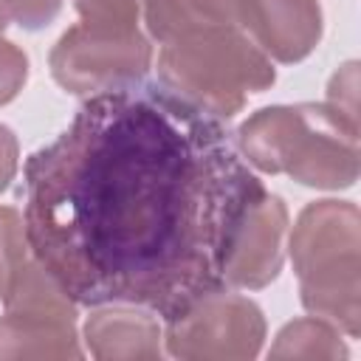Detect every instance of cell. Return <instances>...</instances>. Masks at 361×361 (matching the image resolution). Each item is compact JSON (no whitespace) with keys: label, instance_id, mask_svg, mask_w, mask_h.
Masks as SVG:
<instances>
[{"label":"cell","instance_id":"obj_1","mask_svg":"<svg viewBox=\"0 0 361 361\" xmlns=\"http://www.w3.org/2000/svg\"><path fill=\"white\" fill-rule=\"evenodd\" d=\"M259 186L220 118L130 85L90 96L28 158L25 243L76 305L172 319L226 288V240Z\"/></svg>","mask_w":361,"mask_h":361},{"label":"cell","instance_id":"obj_2","mask_svg":"<svg viewBox=\"0 0 361 361\" xmlns=\"http://www.w3.org/2000/svg\"><path fill=\"white\" fill-rule=\"evenodd\" d=\"M237 147L265 175H290L313 189H350L358 180V124L327 102L274 104L237 130Z\"/></svg>","mask_w":361,"mask_h":361},{"label":"cell","instance_id":"obj_3","mask_svg":"<svg viewBox=\"0 0 361 361\" xmlns=\"http://www.w3.org/2000/svg\"><path fill=\"white\" fill-rule=\"evenodd\" d=\"M290 259L310 316L355 338L361 333V214L350 200H316L290 234Z\"/></svg>","mask_w":361,"mask_h":361},{"label":"cell","instance_id":"obj_4","mask_svg":"<svg viewBox=\"0 0 361 361\" xmlns=\"http://www.w3.org/2000/svg\"><path fill=\"white\" fill-rule=\"evenodd\" d=\"M274 79L271 59L234 25H206L158 51V85L214 118H231Z\"/></svg>","mask_w":361,"mask_h":361},{"label":"cell","instance_id":"obj_5","mask_svg":"<svg viewBox=\"0 0 361 361\" xmlns=\"http://www.w3.org/2000/svg\"><path fill=\"white\" fill-rule=\"evenodd\" d=\"M166 353L186 361H245L265 341L262 310L240 293L212 290L166 319Z\"/></svg>","mask_w":361,"mask_h":361},{"label":"cell","instance_id":"obj_6","mask_svg":"<svg viewBox=\"0 0 361 361\" xmlns=\"http://www.w3.org/2000/svg\"><path fill=\"white\" fill-rule=\"evenodd\" d=\"M149 62L152 45L141 31L127 37H107L93 34L79 23L56 39L48 56L59 87L76 96H96L138 85Z\"/></svg>","mask_w":361,"mask_h":361},{"label":"cell","instance_id":"obj_7","mask_svg":"<svg viewBox=\"0 0 361 361\" xmlns=\"http://www.w3.org/2000/svg\"><path fill=\"white\" fill-rule=\"evenodd\" d=\"M288 209L282 197L259 186L240 209L223 251V282L234 288L271 285L285 262Z\"/></svg>","mask_w":361,"mask_h":361},{"label":"cell","instance_id":"obj_8","mask_svg":"<svg viewBox=\"0 0 361 361\" xmlns=\"http://www.w3.org/2000/svg\"><path fill=\"white\" fill-rule=\"evenodd\" d=\"M243 31L268 59L302 62L322 39L319 0H248Z\"/></svg>","mask_w":361,"mask_h":361},{"label":"cell","instance_id":"obj_9","mask_svg":"<svg viewBox=\"0 0 361 361\" xmlns=\"http://www.w3.org/2000/svg\"><path fill=\"white\" fill-rule=\"evenodd\" d=\"M161 327L149 313L135 310L133 305H113L96 310L85 322L87 353L99 361H124V358H161Z\"/></svg>","mask_w":361,"mask_h":361},{"label":"cell","instance_id":"obj_10","mask_svg":"<svg viewBox=\"0 0 361 361\" xmlns=\"http://www.w3.org/2000/svg\"><path fill=\"white\" fill-rule=\"evenodd\" d=\"M76 316L6 310L0 316V358H82Z\"/></svg>","mask_w":361,"mask_h":361},{"label":"cell","instance_id":"obj_11","mask_svg":"<svg viewBox=\"0 0 361 361\" xmlns=\"http://www.w3.org/2000/svg\"><path fill=\"white\" fill-rule=\"evenodd\" d=\"M271 358H347L350 350L341 341V330L319 316L296 319L285 324L268 353Z\"/></svg>","mask_w":361,"mask_h":361},{"label":"cell","instance_id":"obj_12","mask_svg":"<svg viewBox=\"0 0 361 361\" xmlns=\"http://www.w3.org/2000/svg\"><path fill=\"white\" fill-rule=\"evenodd\" d=\"M79 25L93 34L127 37L138 31V0H76Z\"/></svg>","mask_w":361,"mask_h":361},{"label":"cell","instance_id":"obj_13","mask_svg":"<svg viewBox=\"0 0 361 361\" xmlns=\"http://www.w3.org/2000/svg\"><path fill=\"white\" fill-rule=\"evenodd\" d=\"M144 3V20H147V31L152 39H158L161 45L175 42L197 28H206L195 11L189 8L186 0H141Z\"/></svg>","mask_w":361,"mask_h":361},{"label":"cell","instance_id":"obj_14","mask_svg":"<svg viewBox=\"0 0 361 361\" xmlns=\"http://www.w3.org/2000/svg\"><path fill=\"white\" fill-rule=\"evenodd\" d=\"M28 243H25V226L23 217L8 209L0 206V299L14 276V271L20 268V262L28 257Z\"/></svg>","mask_w":361,"mask_h":361},{"label":"cell","instance_id":"obj_15","mask_svg":"<svg viewBox=\"0 0 361 361\" xmlns=\"http://www.w3.org/2000/svg\"><path fill=\"white\" fill-rule=\"evenodd\" d=\"M327 104L347 121L358 124V65L355 62H347L333 73L327 85Z\"/></svg>","mask_w":361,"mask_h":361},{"label":"cell","instance_id":"obj_16","mask_svg":"<svg viewBox=\"0 0 361 361\" xmlns=\"http://www.w3.org/2000/svg\"><path fill=\"white\" fill-rule=\"evenodd\" d=\"M28 79V56L8 39L0 37V107L8 104Z\"/></svg>","mask_w":361,"mask_h":361},{"label":"cell","instance_id":"obj_17","mask_svg":"<svg viewBox=\"0 0 361 361\" xmlns=\"http://www.w3.org/2000/svg\"><path fill=\"white\" fill-rule=\"evenodd\" d=\"M8 20L25 31H39L51 25L62 8V0H0Z\"/></svg>","mask_w":361,"mask_h":361},{"label":"cell","instance_id":"obj_18","mask_svg":"<svg viewBox=\"0 0 361 361\" xmlns=\"http://www.w3.org/2000/svg\"><path fill=\"white\" fill-rule=\"evenodd\" d=\"M203 25H234L243 28L248 0H186Z\"/></svg>","mask_w":361,"mask_h":361},{"label":"cell","instance_id":"obj_19","mask_svg":"<svg viewBox=\"0 0 361 361\" xmlns=\"http://www.w3.org/2000/svg\"><path fill=\"white\" fill-rule=\"evenodd\" d=\"M17 166H20V144H17V135L6 124H0V192L8 189V183L17 175Z\"/></svg>","mask_w":361,"mask_h":361},{"label":"cell","instance_id":"obj_20","mask_svg":"<svg viewBox=\"0 0 361 361\" xmlns=\"http://www.w3.org/2000/svg\"><path fill=\"white\" fill-rule=\"evenodd\" d=\"M8 25V14H6V8H3V3H0V31Z\"/></svg>","mask_w":361,"mask_h":361}]
</instances>
